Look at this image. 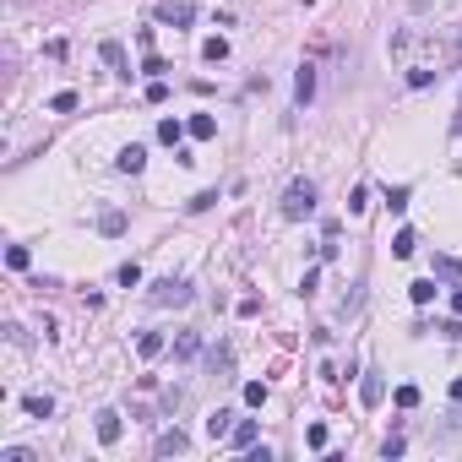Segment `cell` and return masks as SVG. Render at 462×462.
Wrapping results in <instances>:
<instances>
[{
  "mask_svg": "<svg viewBox=\"0 0 462 462\" xmlns=\"http://www.w3.org/2000/svg\"><path fill=\"white\" fill-rule=\"evenodd\" d=\"M152 305H158V310H169V305H174V310H180V305H190V299H196V289H190L185 277H158V283H152Z\"/></svg>",
  "mask_w": 462,
  "mask_h": 462,
  "instance_id": "obj_1",
  "label": "cell"
},
{
  "mask_svg": "<svg viewBox=\"0 0 462 462\" xmlns=\"http://www.w3.org/2000/svg\"><path fill=\"white\" fill-rule=\"evenodd\" d=\"M315 212V185L310 180H294V185L283 190V218H310Z\"/></svg>",
  "mask_w": 462,
  "mask_h": 462,
  "instance_id": "obj_2",
  "label": "cell"
},
{
  "mask_svg": "<svg viewBox=\"0 0 462 462\" xmlns=\"http://www.w3.org/2000/svg\"><path fill=\"white\" fill-rule=\"evenodd\" d=\"M158 22H164V27H190V22H196V6H190V0H164V6H158Z\"/></svg>",
  "mask_w": 462,
  "mask_h": 462,
  "instance_id": "obj_3",
  "label": "cell"
},
{
  "mask_svg": "<svg viewBox=\"0 0 462 462\" xmlns=\"http://www.w3.org/2000/svg\"><path fill=\"white\" fill-rule=\"evenodd\" d=\"M98 55H104V65H114V77H126V82H131V60H126V49H120L114 39L98 44Z\"/></svg>",
  "mask_w": 462,
  "mask_h": 462,
  "instance_id": "obj_4",
  "label": "cell"
},
{
  "mask_svg": "<svg viewBox=\"0 0 462 462\" xmlns=\"http://www.w3.org/2000/svg\"><path fill=\"white\" fill-rule=\"evenodd\" d=\"M381 397H386V381L370 370V376L359 381V402H364V408H381Z\"/></svg>",
  "mask_w": 462,
  "mask_h": 462,
  "instance_id": "obj_5",
  "label": "cell"
},
{
  "mask_svg": "<svg viewBox=\"0 0 462 462\" xmlns=\"http://www.w3.org/2000/svg\"><path fill=\"white\" fill-rule=\"evenodd\" d=\"M120 430H126V424H120V414H114V408H104V414H98V441L114 446V441H120Z\"/></svg>",
  "mask_w": 462,
  "mask_h": 462,
  "instance_id": "obj_6",
  "label": "cell"
},
{
  "mask_svg": "<svg viewBox=\"0 0 462 462\" xmlns=\"http://www.w3.org/2000/svg\"><path fill=\"white\" fill-rule=\"evenodd\" d=\"M207 435H212V441H229V435H234V414H229V408H218V414L207 419Z\"/></svg>",
  "mask_w": 462,
  "mask_h": 462,
  "instance_id": "obj_7",
  "label": "cell"
},
{
  "mask_svg": "<svg viewBox=\"0 0 462 462\" xmlns=\"http://www.w3.org/2000/svg\"><path fill=\"white\" fill-rule=\"evenodd\" d=\"M185 430H164V435H158V457H180V451H185Z\"/></svg>",
  "mask_w": 462,
  "mask_h": 462,
  "instance_id": "obj_8",
  "label": "cell"
},
{
  "mask_svg": "<svg viewBox=\"0 0 462 462\" xmlns=\"http://www.w3.org/2000/svg\"><path fill=\"white\" fill-rule=\"evenodd\" d=\"M294 98H299V104H310V98H315V65H299V77H294Z\"/></svg>",
  "mask_w": 462,
  "mask_h": 462,
  "instance_id": "obj_9",
  "label": "cell"
},
{
  "mask_svg": "<svg viewBox=\"0 0 462 462\" xmlns=\"http://www.w3.org/2000/svg\"><path fill=\"white\" fill-rule=\"evenodd\" d=\"M229 446H234V451H251V446H256V419H239V424H234Z\"/></svg>",
  "mask_w": 462,
  "mask_h": 462,
  "instance_id": "obj_10",
  "label": "cell"
},
{
  "mask_svg": "<svg viewBox=\"0 0 462 462\" xmlns=\"http://www.w3.org/2000/svg\"><path fill=\"white\" fill-rule=\"evenodd\" d=\"M207 364H212V376H229V370H234V348H229V343H218V348L207 354Z\"/></svg>",
  "mask_w": 462,
  "mask_h": 462,
  "instance_id": "obj_11",
  "label": "cell"
},
{
  "mask_svg": "<svg viewBox=\"0 0 462 462\" xmlns=\"http://www.w3.org/2000/svg\"><path fill=\"white\" fill-rule=\"evenodd\" d=\"M202 354V332H180L174 337V359H196Z\"/></svg>",
  "mask_w": 462,
  "mask_h": 462,
  "instance_id": "obj_12",
  "label": "cell"
},
{
  "mask_svg": "<svg viewBox=\"0 0 462 462\" xmlns=\"http://www.w3.org/2000/svg\"><path fill=\"white\" fill-rule=\"evenodd\" d=\"M114 164L126 169V174H142V164H147V152H142V147H136V142H131V147L120 152V158H114Z\"/></svg>",
  "mask_w": 462,
  "mask_h": 462,
  "instance_id": "obj_13",
  "label": "cell"
},
{
  "mask_svg": "<svg viewBox=\"0 0 462 462\" xmlns=\"http://www.w3.org/2000/svg\"><path fill=\"white\" fill-rule=\"evenodd\" d=\"M136 354L158 359V354H164V332H142V337H136Z\"/></svg>",
  "mask_w": 462,
  "mask_h": 462,
  "instance_id": "obj_14",
  "label": "cell"
},
{
  "mask_svg": "<svg viewBox=\"0 0 462 462\" xmlns=\"http://www.w3.org/2000/svg\"><path fill=\"white\" fill-rule=\"evenodd\" d=\"M185 126H190V136H196V142H207L212 131H218V120H212V114H190Z\"/></svg>",
  "mask_w": 462,
  "mask_h": 462,
  "instance_id": "obj_15",
  "label": "cell"
},
{
  "mask_svg": "<svg viewBox=\"0 0 462 462\" xmlns=\"http://www.w3.org/2000/svg\"><path fill=\"white\" fill-rule=\"evenodd\" d=\"M180 136H190V126H180V120H158V142H169V147H174Z\"/></svg>",
  "mask_w": 462,
  "mask_h": 462,
  "instance_id": "obj_16",
  "label": "cell"
},
{
  "mask_svg": "<svg viewBox=\"0 0 462 462\" xmlns=\"http://www.w3.org/2000/svg\"><path fill=\"white\" fill-rule=\"evenodd\" d=\"M414 245H419V239H414V229H397V239H392V256H397V261H408V256H414Z\"/></svg>",
  "mask_w": 462,
  "mask_h": 462,
  "instance_id": "obj_17",
  "label": "cell"
},
{
  "mask_svg": "<svg viewBox=\"0 0 462 462\" xmlns=\"http://www.w3.org/2000/svg\"><path fill=\"white\" fill-rule=\"evenodd\" d=\"M202 60H212V65L229 60V39H207V44H202Z\"/></svg>",
  "mask_w": 462,
  "mask_h": 462,
  "instance_id": "obj_18",
  "label": "cell"
},
{
  "mask_svg": "<svg viewBox=\"0 0 462 462\" xmlns=\"http://www.w3.org/2000/svg\"><path fill=\"white\" fill-rule=\"evenodd\" d=\"M22 408H27L33 419H49V414H55V402H49V397H39V392H33V397H22Z\"/></svg>",
  "mask_w": 462,
  "mask_h": 462,
  "instance_id": "obj_19",
  "label": "cell"
},
{
  "mask_svg": "<svg viewBox=\"0 0 462 462\" xmlns=\"http://www.w3.org/2000/svg\"><path fill=\"white\" fill-rule=\"evenodd\" d=\"M6 267H11V272H27V245H11V251H6Z\"/></svg>",
  "mask_w": 462,
  "mask_h": 462,
  "instance_id": "obj_20",
  "label": "cell"
},
{
  "mask_svg": "<svg viewBox=\"0 0 462 462\" xmlns=\"http://www.w3.org/2000/svg\"><path fill=\"white\" fill-rule=\"evenodd\" d=\"M408 294H414V305H430V299H435V283H430V277H419Z\"/></svg>",
  "mask_w": 462,
  "mask_h": 462,
  "instance_id": "obj_21",
  "label": "cell"
},
{
  "mask_svg": "<svg viewBox=\"0 0 462 462\" xmlns=\"http://www.w3.org/2000/svg\"><path fill=\"white\" fill-rule=\"evenodd\" d=\"M305 446H310V451H326V424H310V430H305Z\"/></svg>",
  "mask_w": 462,
  "mask_h": 462,
  "instance_id": "obj_22",
  "label": "cell"
},
{
  "mask_svg": "<svg viewBox=\"0 0 462 462\" xmlns=\"http://www.w3.org/2000/svg\"><path fill=\"white\" fill-rule=\"evenodd\" d=\"M98 229H104V234H120V229H126V212H104V218H98Z\"/></svg>",
  "mask_w": 462,
  "mask_h": 462,
  "instance_id": "obj_23",
  "label": "cell"
},
{
  "mask_svg": "<svg viewBox=\"0 0 462 462\" xmlns=\"http://www.w3.org/2000/svg\"><path fill=\"white\" fill-rule=\"evenodd\" d=\"M49 109H55V114H71V109H77V93H55V98H49Z\"/></svg>",
  "mask_w": 462,
  "mask_h": 462,
  "instance_id": "obj_24",
  "label": "cell"
},
{
  "mask_svg": "<svg viewBox=\"0 0 462 462\" xmlns=\"http://www.w3.org/2000/svg\"><path fill=\"white\" fill-rule=\"evenodd\" d=\"M136 283H142V267H136V261H126V267H120V289H136Z\"/></svg>",
  "mask_w": 462,
  "mask_h": 462,
  "instance_id": "obj_25",
  "label": "cell"
},
{
  "mask_svg": "<svg viewBox=\"0 0 462 462\" xmlns=\"http://www.w3.org/2000/svg\"><path fill=\"white\" fill-rule=\"evenodd\" d=\"M245 402H251V408H261V402H267V381H251V386H245Z\"/></svg>",
  "mask_w": 462,
  "mask_h": 462,
  "instance_id": "obj_26",
  "label": "cell"
},
{
  "mask_svg": "<svg viewBox=\"0 0 462 462\" xmlns=\"http://www.w3.org/2000/svg\"><path fill=\"white\" fill-rule=\"evenodd\" d=\"M386 207H392V212L408 207V185H392V190H386Z\"/></svg>",
  "mask_w": 462,
  "mask_h": 462,
  "instance_id": "obj_27",
  "label": "cell"
},
{
  "mask_svg": "<svg viewBox=\"0 0 462 462\" xmlns=\"http://www.w3.org/2000/svg\"><path fill=\"white\" fill-rule=\"evenodd\" d=\"M164 98H169V82H164V77H152V82H147V104H164Z\"/></svg>",
  "mask_w": 462,
  "mask_h": 462,
  "instance_id": "obj_28",
  "label": "cell"
},
{
  "mask_svg": "<svg viewBox=\"0 0 462 462\" xmlns=\"http://www.w3.org/2000/svg\"><path fill=\"white\" fill-rule=\"evenodd\" d=\"M397 408H419V386H397Z\"/></svg>",
  "mask_w": 462,
  "mask_h": 462,
  "instance_id": "obj_29",
  "label": "cell"
},
{
  "mask_svg": "<svg viewBox=\"0 0 462 462\" xmlns=\"http://www.w3.org/2000/svg\"><path fill=\"white\" fill-rule=\"evenodd\" d=\"M402 446H408L402 435H386V441H381V457H402Z\"/></svg>",
  "mask_w": 462,
  "mask_h": 462,
  "instance_id": "obj_30",
  "label": "cell"
},
{
  "mask_svg": "<svg viewBox=\"0 0 462 462\" xmlns=\"http://www.w3.org/2000/svg\"><path fill=\"white\" fill-rule=\"evenodd\" d=\"M0 462H33V451H27V446H6V451H0Z\"/></svg>",
  "mask_w": 462,
  "mask_h": 462,
  "instance_id": "obj_31",
  "label": "cell"
},
{
  "mask_svg": "<svg viewBox=\"0 0 462 462\" xmlns=\"http://www.w3.org/2000/svg\"><path fill=\"white\" fill-rule=\"evenodd\" d=\"M142 71H147V77H164L169 60H164V55H147V60H142Z\"/></svg>",
  "mask_w": 462,
  "mask_h": 462,
  "instance_id": "obj_32",
  "label": "cell"
},
{
  "mask_svg": "<svg viewBox=\"0 0 462 462\" xmlns=\"http://www.w3.org/2000/svg\"><path fill=\"white\" fill-rule=\"evenodd\" d=\"M212 202H218V190H202V196H190V212H207Z\"/></svg>",
  "mask_w": 462,
  "mask_h": 462,
  "instance_id": "obj_33",
  "label": "cell"
},
{
  "mask_svg": "<svg viewBox=\"0 0 462 462\" xmlns=\"http://www.w3.org/2000/svg\"><path fill=\"white\" fill-rule=\"evenodd\" d=\"M364 207H370V190L359 185V190H354V196H348V212H364Z\"/></svg>",
  "mask_w": 462,
  "mask_h": 462,
  "instance_id": "obj_34",
  "label": "cell"
},
{
  "mask_svg": "<svg viewBox=\"0 0 462 462\" xmlns=\"http://www.w3.org/2000/svg\"><path fill=\"white\" fill-rule=\"evenodd\" d=\"M451 402H462V376H457V381H451Z\"/></svg>",
  "mask_w": 462,
  "mask_h": 462,
  "instance_id": "obj_35",
  "label": "cell"
},
{
  "mask_svg": "<svg viewBox=\"0 0 462 462\" xmlns=\"http://www.w3.org/2000/svg\"><path fill=\"white\" fill-rule=\"evenodd\" d=\"M451 310H457V315H462V289H457V294H451Z\"/></svg>",
  "mask_w": 462,
  "mask_h": 462,
  "instance_id": "obj_36",
  "label": "cell"
}]
</instances>
